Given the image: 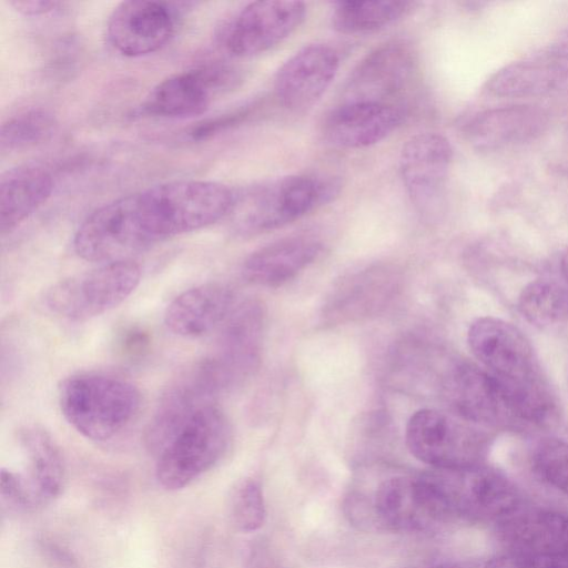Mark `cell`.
Instances as JSON below:
<instances>
[{
    "instance_id": "1",
    "label": "cell",
    "mask_w": 568,
    "mask_h": 568,
    "mask_svg": "<svg viewBox=\"0 0 568 568\" xmlns=\"http://www.w3.org/2000/svg\"><path fill=\"white\" fill-rule=\"evenodd\" d=\"M234 197L225 184L204 180L172 181L121 196L143 248L217 222L230 214Z\"/></svg>"
},
{
    "instance_id": "2",
    "label": "cell",
    "mask_w": 568,
    "mask_h": 568,
    "mask_svg": "<svg viewBox=\"0 0 568 568\" xmlns=\"http://www.w3.org/2000/svg\"><path fill=\"white\" fill-rule=\"evenodd\" d=\"M438 523L494 525L521 505L514 483L501 471L481 464L420 474Z\"/></svg>"
},
{
    "instance_id": "3",
    "label": "cell",
    "mask_w": 568,
    "mask_h": 568,
    "mask_svg": "<svg viewBox=\"0 0 568 568\" xmlns=\"http://www.w3.org/2000/svg\"><path fill=\"white\" fill-rule=\"evenodd\" d=\"M60 410L82 436L105 442L122 433L141 407V393L131 382L101 373H81L61 382Z\"/></svg>"
},
{
    "instance_id": "4",
    "label": "cell",
    "mask_w": 568,
    "mask_h": 568,
    "mask_svg": "<svg viewBox=\"0 0 568 568\" xmlns=\"http://www.w3.org/2000/svg\"><path fill=\"white\" fill-rule=\"evenodd\" d=\"M339 189L333 178L281 176L235 193L230 214L241 233H261L290 224L331 202Z\"/></svg>"
},
{
    "instance_id": "5",
    "label": "cell",
    "mask_w": 568,
    "mask_h": 568,
    "mask_svg": "<svg viewBox=\"0 0 568 568\" xmlns=\"http://www.w3.org/2000/svg\"><path fill=\"white\" fill-rule=\"evenodd\" d=\"M346 516L364 530L423 531L438 524L420 474L389 475L345 499Z\"/></svg>"
},
{
    "instance_id": "6",
    "label": "cell",
    "mask_w": 568,
    "mask_h": 568,
    "mask_svg": "<svg viewBox=\"0 0 568 568\" xmlns=\"http://www.w3.org/2000/svg\"><path fill=\"white\" fill-rule=\"evenodd\" d=\"M231 427L214 404L203 407L156 455L155 477L170 491L187 487L225 454Z\"/></svg>"
},
{
    "instance_id": "7",
    "label": "cell",
    "mask_w": 568,
    "mask_h": 568,
    "mask_svg": "<svg viewBox=\"0 0 568 568\" xmlns=\"http://www.w3.org/2000/svg\"><path fill=\"white\" fill-rule=\"evenodd\" d=\"M141 268L132 260L102 264L65 277L44 294L45 306L55 315L82 322L102 315L125 301L136 288Z\"/></svg>"
},
{
    "instance_id": "8",
    "label": "cell",
    "mask_w": 568,
    "mask_h": 568,
    "mask_svg": "<svg viewBox=\"0 0 568 568\" xmlns=\"http://www.w3.org/2000/svg\"><path fill=\"white\" fill-rule=\"evenodd\" d=\"M471 425L436 409H419L407 422L406 445L416 459L432 468L475 466L483 463L486 438Z\"/></svg>"
},
{
    "instance_id": "9",
    "label": "cell",
    "mask_w": 568,
    "mask_h": 568,
    "mask_svg": "<svg viewBox=\"0 0 568 568\" xmlns=\"http://www.w3.org/2000/svg\"><path fill=\"white\" fill-rule=\"evenodd\" d=\"M467 342L474 356L499 387L541 377L528 339L516 326L501 318H476L468 327Z\"/></svg>"
},
{
    "instance_id": "10",
    "label": "cell",
    "mask_w": 568,
    "mask_h": 568,
    "mask_svg": "<svg viewBox=\"0 0 568 568\" xmlns=\"http://www.w3.org/2000/svg\"><path fill=\"white\" fill-rule=\"evenodd\" d=\"M239 80L237 70L225 64L183 71L159 82L145 97L140 111L162 118L196 116Z\"/></svg>"
},
{
    "instance_id": "11",
    "label": "cell",
    "mask_w": 568,
    "mask_h": 568,
    "mask_svg": "<svg viewBox=\"0 0 568 568\" xmlns=\"http://www.w3.org/2000/svg\"><path fill=\"white\" fill-rule=\"evenodd\" d=\"M222 389L204 359L180 374L166 388L144 433L148 449L155 456L205 406L213 404Z\"/></svg>"
},
{
    "instance_id": "12",
    "label": "cell",
    "mask_w": 568,
    "mask_h": 568,
    "mask_svg": "<svg viewBox=\"0 0 568 568\" xmlns=\"http://www.w3.org/2000/svg\"><path fill=\"white\" fill-rule=\"evenodd\" d=\"M305 14L306 6L302 1L251 2L226 27L224 45L230 54L237 58L266 52L292 34Z\"/></svg>"
},
{
    "instance_id": "13",
    "label": "cell",
    "mask_w": 568,
    "mask_h": 568,
    "mask_svg": "<svg viewBox=\"0 0 568 568\" xmlns=\"http://www.w3.org/2000/svg\"><path fill=\"white\" fill-rule=\"evenodd\" d=\"M453 161V148L442 134L418 133L403 145L399 172L414 207L424 216L440 209Z\"/></svg>"
},
{
    "instance_id": "14",
    "label": "cell",
    "mask_w": 568,
    "mask_h": 568,
    "mask_svg": "<svg viewBox=\"0 0 568 568\" xmlns=\"http://www.w3.org/2000/svg\"><path fill=\"white\" fill-rule=\"evenodd\" d=\"M263 326V308L254 301L234 306L220 326L215 348L206 358L224 390L239 385L257 367Z\"/></svg>"
},
{
    "instance_id": "15",
    "label": "cell",
    "mask_w": 568,
    "mask_h": 568,
    "mask_svg": "<svg viewBox=\"0 0 568 568\" xmlns=\"http://www.w3.org/2000/svg\"><path fill=\"white\" fill-rule=\"evenodd\" d=\"M175 12L162 1L129 0L119 3L106 23L111 45L122 55L136 58L165 47L175 32Z\"/></svg>"
},
{
    "instance_id": "16",
    "label": "cell",
    "mask_w": 568,
    "mask_h": 568,
    "mask_svg": "<svg viewBox=\"0 0 568 568\" xmlns=\"http://www.w3.org/2000/svg\"><path fill=\"white\" fill-rule=\"evenodd\" d=\"M339 67L337 52L324 43L303 47L277 70L274 81L280 103L291 111L313 106L326 92Z\"/></svg>"
},
{
    "instance_id": "17",
    "label": "cell",
    "mask_w": 568,
    "mask_h": 568,
    "mask_svg": "<svg viewBox=\"0 0 568 568\" xmlns=\"http://www.w3.org/2000/svg\"><path fill=\"white\" fill-rule=\"evenodd\" d=\"M405 118V109L397 103L341 102L325 116L322 134L336 148L363 149L386 139Z\"/></svg>"
},
{
    "instance_id": "18",
    "label": "cell",
    "mask_w": 568,
    "mask_h": 568,
    "mask_svg": "<svg viewBox=\"0 0 568 568\" xmlns=\"http://www.w3.org/2000/svg\"><path fill=\"white\" fill-rule=\"evenodd\" d=\"M414 67V53L408 45L390 42L376 48L349 74L342 102L395 103L390 99L407 85Z\"/></svg>"
},
{
    "instance_id": "19",
    "label": "cell",
    "mask_w": 568,
    "mask_h": 568,
    "mask_svg": "<svg viewBox=\"0 0 568 568\" xmlns=\"http://www.w3.org/2000/svg\"><path fill=\"white\" fill-rule=\"evenodd\" d=\"M495 528L506 551L568 556V515L564 513L519 505Z\"/></svg>"
},
{
    "instance_id": "20",
    "label": "cell",
    "mask_w": 568,
    "mask_h": 568,
    "mask_svg": "<svg viewBox=\"0 0 568 568\" xmlns=\"http://www.w3.org/2000/svg\"><path fill=\"white\" fill-rule=\"evenodd\" d=\"M548 124L541 108L514 104L477 112L464 123L463 132L474 148L491 151L535 140Z\"/></svg>"
},
{
    "instance_id": "21",
    "label": "cell",
    "mask_w": 568,
    "mask_h": 568,
    "mask_svg": "<svg viewBox=\"0 0 568 568\" xmlns=\"http://www.w3.org/2000/svg\"><path fill=\"white\" fill-rule=\"evenodd\" d=\"M233 302V293L224 284H201L172 300L164 312V323L175 335L200 337L222 325Z\"/></svg>"
},
{
    "instance_id": "22",
    "label": "cell",
    "mask_w": 568,
    "mask_h": 568,
    "mask_svg": "<svg viewBox=\"0 0 568 568\" xmlns=\"http://www.w3.org/2000/svg\"><path fill=\"white\" fill-rule=\"evenodd\" d=\"M321 251V242L312 236L282 239L247 256L242 274L247 282L256 285L280 286L312 264Z\"/></svg>"
},
{
    "instance_id": "23",
    "label": "cell",
    "mask_w": 568,
    "mask_h": 568,
    "mask_svg": "<svg viewBox=\"0 0 568 568\" xmlns=\"http://www.w3.org/2000/svg\"><path fill=\"white\" fill-rule=\"evenodd\" d=\"M445 386L456 415L470 424H493L509 415L495 379L474 365L455 366Z\"/></svg>"
},
{
    "instance_id": "24",
    "label": "cell",
    "mask_w": 568,
    "mask_h": 568,
    "mask_svg": "<svg viewBox=\"0 0 568 568\" xmlns=\"http://www.w3.org/2000/svg\"><path fill=\"white\" fill-rule=\"evenodd\" d=\"M567 78L568 59L552 49L504 65L490 75L485 90L496 97L537 95L557 88Z\"/></svg>"
},
{
    "instance_id": "25",
    "label": "cell",
    "mask_w": 568,
    "mask_h": 568,
    "mask_svg": "<svg viewBox=\"0 0 568 568\" xmlns=\"http://www.w3.org/2000/svg\"><path fill=\"white\" fill-rule=\"evenodd\" d=\"M27 457V473H20L38 507L57 498L64 486L65 470L59 447L39 426H24L18 434Z\"/></svg>"
},
{
    "instance_id": "26",
    "label": "cell",
    "mask_w": 568,
    "mask_h": 568,
    "mask_svg": "<svg viewBox=\"0 0 568 568\" xmlns=\"http://www.w3.org/2000/svg\"><path fill=\"white\" fill-rule=\"evenodd\" d=\"M54 180L39 165H23L6 171L0 179V231H13L51 196Z\"/></svg>"
},
{
    "instance_id": "27",
    "label": "cell",
    "mask_w": 568,
    "mask_h": 568,
    "mask_svg": "<svg viewBox=\"0 0 568 568\" xmlns=\"http://www.w3.org/2000/svg\"><path fill=\"white\" fill-rule=\"evenodd\" d=\"M414 4L406 0L338 1L333 7L331 23L344 34L373 32L408 14Z\"/></svg>"
},
{
    "instance_id": "28",
    "label": "cell",
    "mask_w": 568,
    "mask_h": 568,
    "mask_svg": "<svg viewBox=\"0 0 568 568\" xmlns=\"http://www.w3.org/2000/svg\"><path fill=\"white\" fill-rule=\"evenodd\" d=\"M518 310L538 327L562 323L568 317V290L554 280L531 281L518 296Z\"/></svg>"
},
{
    "instance_id": "29",
    "label": "cell",
    "mask_w": 568,
    "mask_h": 568,
    "mask_svg": "<svg viewBox=\"0 0 568 568\" xmlns=\"http://www.w3.org/2000/svg\"><path fill=\"white\" fill-rule=\"evenodd\" d=\"M57 128L55 116L45 109H31L9 118L1 125L2 153L16 152L48 140Z\"/></svg>"
},
{
    "instance_id": "30",
    "label": "cell",
    "mask_w": 568,
    "mask_h": 568,
    "mask_svg": "<svg viewBox=\"0 0 568 568\" xmlns=\"http://www.w3.org/2000/svg\"><path fill=\"white\" fill-rule=\"evenodd\" d=\"M229 511L237 530L252 532L260 529L266 515L260 484L251 478L240 481L231 493Z\"/></svg>"
},
{
    "instance_id": "31",
    "label": "cell",
    "mask_w": 568,
    "mask_h": 568,
    "mask_svg": "<svg viewBox=\"0 0 568 568\" xmlns=\"http://www.w3.org/2000/svg\"><path fill=\"white\" fill-rule=\"evenodd\" d=\"M531 466L539 479L568 496V443L555 438L540 442L534 449Z\"/></svg>"
},
{
    "instance_id": "32",
    "label": "cell",
    "mask_w": 568,
    "mask_h": 568,
    "mask_svg": "<svg viewBox=\"0 0 568 568\" xmlns=\"http://www.w3.org/2000/svg\"><path fill=\"white\" fill-rule=\"evenodd\" d=\"M480 568H568V556H541L505 551Z\"/></svg>"
},
{
    "instance_id": "33",
    "label": "cell",
    "mask_w": 568,
    "mask_h": 568,
    "mask_svg": "<svg viewBox=\"0 0 568 568\" xmlns=\"http://www.w3.org/2000/svg\"><path fill=\"white\" fill-rule=\"evenodd\" d=\"M0 495L9 506L18 510L29 511L37 509L31 494L19 471L1 468Z\"/></svg>"
},
{
    "instance_id": "34",
    "label": "cell",
    "mask_w": 568,
    "mask_h": 568,
    "mask_svg": "<svg viewBox=\"0 0 568 568\" xmlns=\"http://www.w3.org/2000/svg\"><path fill=\"white\" fill-rule=\"evenodd\" d=\"M10 6L23 16H40L54 10L58 1L49 0H11Z\"/></svg>"
},
{
    "instance_id": "35",
    "label": "cell",
    "mask_w": 568,
    "mask_h": 568,
    "mask_svg": "<svg viewBox=\"0 0 568 568\" xmlns=\"http://www.w3.org/2000/svg\"><path fill=\"white\" fill-rule=\"evenodd\" d=\"M560 267H561L562 275L568 283V247L565 251V253L562 254Z\"/></svg>"
},
{
    "instance_id": "36",
    "label": "cell",
    "mask_w": 568,
    "mask_h": 568,
    "mask_svg": "<svg viewBox=\"0 0 568 568\" xmlns=\"http://www.w3.org/2000/svg\"><path fill=\"white\" fill-rule=\"evenodd\" d=\"M428 568H470L466 565H460V564H438V565H434V566H430Z\"/></svg>"
},
{
    "instance_id": "37",
    "label": "cell",
    "mask_w": 568,
    "mask_h": 568,
    "mask_svg": "<svg viewBox=\"0 0 568 568\" xmlns=\"http://www.w3.org/2000/svg\"><path fill=\"white\" fill-rule=\"evenodd\" d=\"M555 50L568 59V37L567 40L555 48Z\"/></svg>"
},
{
    "instance_id": "38",
    "label": "cell",
    "mask_w": 568,
    "mask_h": 568,
    "mask_svg": "<svg viewBox=\"0 0 568 568\" xmlns=\"http://www.w3.org/2000/svg\"><path fill=\"white\" fill-rule=\"evenodd\" d=\"M266 568H275V567H266Z\"/></svg>"
}]
</instances>
